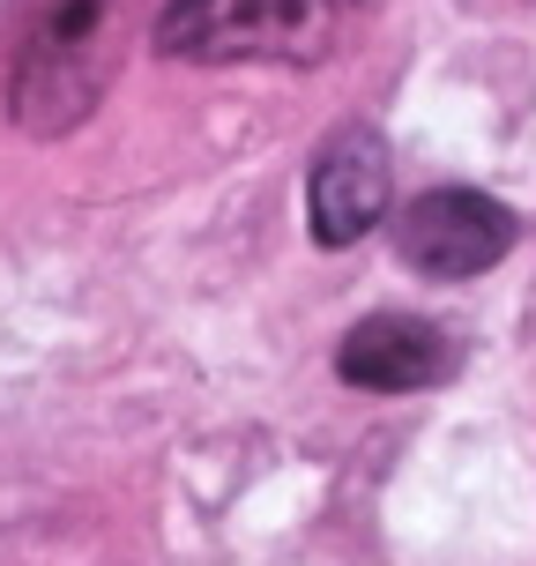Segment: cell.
Instances as JSON below:
<instances>
[{"instance_id": "6da1fadb", "label": "cell", "mask_w": 536, "mask_h": 566, "mask_svg": "<svg viewBox=\"0 0 536 566\" xmlns=\"http://www.w3.org/2000/svg\"><path fill=\"white\" fill-rule=\"evenodd\" d=\"M127 38V0H45L30 38L15 45L8 113L23 135H67L105 97Z\"/></svg>"}, {"instance_id": "7a4b0ae2", "label": "cell", "mask_w": 536, "mask_h": 566, "mask_svg": "<svg viewBox=\"0 0 536 566\" xmlns=\"http://www.w3.org/2000/svg\"><path fill=\"white\" fill-rule=\"evenodd\" d=\"M336 0H165L157 53L231 67V60H328Z\"/></svg>"}, {"instance_id": "5b68a950", "label": "cell", "mask_w": 536, "mask_h": 566, "mask_svg": "<svg viewBox=\"0 0 536 566\" xmlns=\"http://www.w3.org/2000/svg\"><path fill=\"white\" fill-rule=\"evenodd\" d=\"M336 373L366 396H418L462 373V350L448 343V328H432L418 313H366L336 343Z\"/></svg>"}, {"instance_id": "3957f363", "label": "cell", "mask_w": 536, "mask_h": 566, "mask_svg": "<svg viewBox=\"0 0 536 566\" xmlns=\"http://www.w3.org/2000/svg\"><path fill=\"white\" fill-rule=\"evenodd\" d=\"M514 239H522L514 209L477 195V187H432V195L402 201V217H396V254L418 276H440V283L500 269L514 254Z\"/></svg>"}, {"instance_id": "277c9868", "label": "cell", "mask_w": 536, "mask_h": 566, "mask_svg": "<svg viewBox=\"0 0 536 566\" xmlns=\"http://www.w3.org/2000/svg\"><path fill=\"white\" fill-rule=\"evenodd\" d=\"M388 201H396V157L380 127H336L313 157L306 179V217L320 247H358L372 224H388Z\"/></svg>"}]
</instances>
